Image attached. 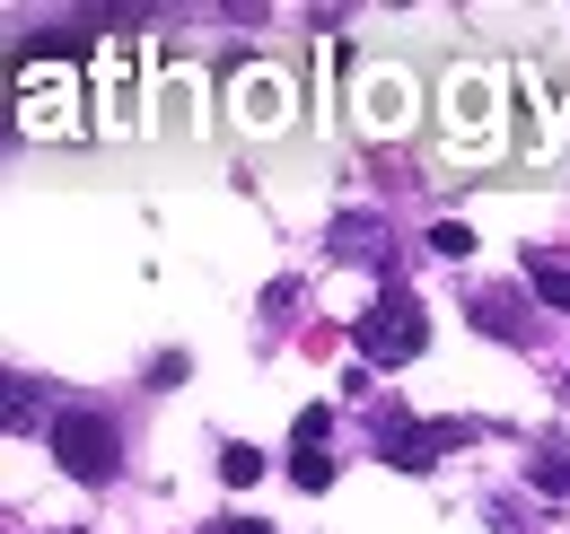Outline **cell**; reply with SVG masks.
<instances>
[{
    "label": "cell",
    "mask_w": 570,
    "mask_h": 534,
    "mask_svg": "<svg viewBox=\"0 0 570 534\" xmlns=\"http://www.w3.org/2000/svg\"><path fill=\"white\" fill-rule=\"evenodd\" d=\"M45 447L62 456L71 482H115V465H124V438H115V421H106L97 403H62V412L45 421Z\"/></svg>",
    "instance_id": "1"
},
{
    "label": "cell",
    "mask_w": 570,
    "mask_h": 534,
    "mask_svg": "<svg viewBox=\"0 0 570 534\" xmlns=\"http://www.w3.org/2000/svg\"><path fill=\"white\" fill-rule=\"evenodd\" d=\"M352 342H360V359H377V368H404V359H422V350H430L422 298H413V289H386V298H377V307L352 325Z\"/></svg>",
    "instance_id": "2"
},
{
    "label": "cell",
    "mask_w": 570,
    "mask_h": 534,
    "mask_svg": "<svg viewBox=\"0 0 570 534\" xmlns=\"http://www.w3.org/2000/svg\"><path fill=\"white\" fill-rule=\"evenodd\" d=\"M289 106H298V88H289L282 70H228V115H237V132H255V140H273L289 132Z\"/></svg>",
    "instance_id": "3"
},
{
    "label": "cell",
    "mask_w": 570,
    "mask_h": 534,
    "mask_svg": "<svg viewBox=\"0 0 570 534\" xmlns=\"http://www.w3.org/2000/svg\"><path fill=\"white\" fill-rule=\"evenodd\" d=\"M465 438H474V421H404V412L386 403V465L430 473L448 447H465Z\"/></svg>",
    "instance_id": "4"
},
{
    "label": "cell",
    "mask_w": 570,
    "mask_h": 534,
    "mask_svg": "<svg viewBox=\"0 0 570 534\" xmlns=\"http://www.w3.org/2000/svg\"><path fill=\"white\" fill-rule=\"evenodd\" d=\"M439 106H448V140L483 149V140H492V70H456V79L439 88Z\"/></svg>",
    "instance_id": "5"
},
{
    "label": "cell",
    "mask_w": 570,
    "mask_h": 534,
    "mask_svg": "<svg viewBox=\"0 0 570 534\" xmlns=\"http://www.w3.org/2000/svg\"><path fill=\"white\" fill-rule=\"evenodd\" d=\"M360 123L368 132H413V70H360Z\"/></svg>",
    "instance_id": "6"
},
{
    "label": "cell",
    "mask_w": 570,
    "mask_h": 534,
    "mask_svg": "<svg viewBox=\"0 0 570 534\" xmlns=\"http://www.w3.org/2000/svg\"><path fill=\"white\" fill-rule=\"evenodd\" d=\"M18 106H27V123H36V132H71V88H62V79H36V70H27Z\"/></svg>",
    "instance_id": "7"
},
{
    "label": "cell",
    "mask_w": 570,
    "mask_h": 534,
    "mask_svg": "<svg viewBox=\"0 0 570 534\" xmlns=\"http://www.w3.org/2000/svg\"><path fill=\"white\" fill-rule=\"evenodd\" d=\"M334 255H352V264H395V255H386V228H377L368 210L334 219Z\"/></svg>",
    "instance_id": "8"
},
{
    "label": "cell",
    "mask_w": 570,
    "mask_h": 534,
    "mask_svg": "<svg viewBox=\"0 0 570 534\" xmlns=\"http://www.w3.org/2000/svg\"><path fill=\"white\" fill-rule=\"evenodd\" d=\"M97 123H106V132H124V123H132V70H124V53L97 70Z\"/></svg>",
    "instance_id": "9"
},
{
    "label": "cell",
    "mask_w": 570,
    "mask_h": 534,
    "mask_svg": "<svg viewBox=\"0 0 570 534\" xmlns=\"http://www.w3.org/2000/svg\"><path fill=\"white\" fill-rule=\"evenodd\" d=\"M527 482H535L544 500H570V438H535V456H527Z\"/></svg>",
    "instance_id": "10"
},
{
    "label": "cell",
    "mask_w": 570,
    "mask_h": 534,
    "mask_svg": "<svg viewBox=\"0 0 570 534\" xmlns=\"http://www.w3.org/2000/svg\"><path fill=\"white\" fill-rule=\"evenodd\" d=\"M36 412H45V386L18 377V368H0V429H36Z\"/></svg>",
    "instance_id": "11"
},
{
    "label": "cell",
    "mask_w": 570,
    "mask_h": 534,
    "mask_svg": "<svg viewBox=\"0 0 570 534\" xmlns=\"http://www.w3.org/2000/svg\"><path fill=\"white\" fill-rule=\"evenodd\" d=\"M527 289H535L553 316H570V264H553V255H527Z\"/></svg>",
    "instance_id": "12"
},
{
    "label": "cell",
    "mask_w": 570,
    "mask_h": 534,
    "mask_svg": "<svg viewBox=\"0 0 570 534\" xmlns=\"http://www.w3.org/2000/svg\"><path fill=\"white\" fill-rule=\"evenodd\" d=\"M325 438H334V412H325V403H307V412H298V429H289V447H298V456H325Z\"/></svg>",
    "instance_id": "13"
},
{
    "label": "cell",
    "mask_w": 570,
    "mask_h": 534,
    "mask_svg": "<svg viewBox=\"0 0 570 534\" xmlns=\"http://www.w3.org/2000/svg\"><path fill=\"white\" fill-rule=\"evenodd\" d=\"M167 106H176V123L194 132V123H203V79H194V70H176V79H167Z\"/></svg>",
    "instance_id": "14"
},
{
    "label": "cell",
    "mask_w": 570,
    "mask_h": 534,
    "mask_svg": "<svg viewBox=\"0 0 570 534\" xmlns=\"http://www.w3.org/2000/svg\"><path fill=\"white\" fill-rule=\"evenodd\" d=\"M430 255L465 264V255H474V228H465V219H439V228H430Z\"/></svg>",
    "instance_id": "15"
},
{
    "label": "cell",
    "mask_w": 570,
    "mask_h": 534,
    "mask_svg": "<svg viewBox=\"0 0 570 534\" xmlns=\"http://www.w3.org/2000/svg\"><path fill=\"white\" fill-rule=\"evenodd\" d=\"M255 473H264V456H255V447H228V456H219V482H237V491H246Z\"/></svg>",
    "instance_id": "16"
},
{
    "label": "cell",
    "mask_w": 570,
    "mask_h": 534,
    "mask_svg": "<svg viewBox=\"0 0 570 534\" xmlns=\"http://www.w3.org/2000/svg\"><path fill=\"white\" fill-rule=\"evenodd\" d=\"M289 482H298V491H325V482H334V456H289Z\"/></svg>",
    "instance_id": "17"
},
{
    "label": "cell",
    "mask_w": 570,
    "mask_h": 534,
    "mask_svg": "<svg viewBox=\"0 0 570 534\" xmlns=\"http://www.w3.org/2000/svg\"><path fill=\"white\" fill-rule=\"evenodd\" d=\"M212 534H273V526H255V517H228V526H212Z\"/></svg>",
    "instance_id": "18"
},
{
    "label": "cell",
    "mask_w": 570,
    "mask_h": 534,
    "mask_svg": "<svg viewBox=\"0 0 570 534\" xmlns=\"http://www.w3.org/2000/svg\"><path fill=\"white\" fill-rule=\"evenodd\" d=\"M562 395H570V386H562Z\"/></svg>",
    "instance_id": "19"
}]
</instances>
